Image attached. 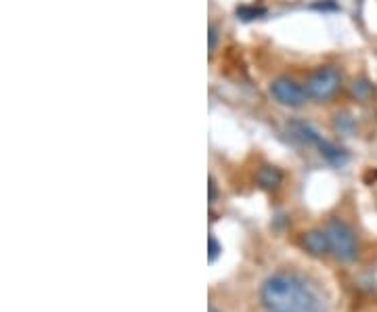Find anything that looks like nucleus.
<instances>
[{"label":"nucleus","mask_w":377,"mask_h":312,"mask_svg":"<svg viewBox=\"0 0 377 312\" xmlns=\"http://www.w3.org/2000/svg\"><path fill=\"white\" fill-rule=\"evenodd\" d=\"M256 181H258V185L264 187V189H272V187L281 185L283 174H281V170L275 168V166H262V168L258 170V174H256Z\"/></svg>","instance_id":"obj_7"},{"label":"nucleus","mask_w":377,"mask_h":312,"mask_svg":"<svg viewBox=\"0 0 377 312\" xmlns=\"http://www.w3.org/2000/svg\"><path fill=\"white\" fill-rule=\"evenodd\" d=\"M260 296L270 312H323V298L319 291L296 273L268 276Z\"/></svg>","instance_id":"obj_1"},{"label":"nucleus","mask_w":377,"mask_h":312,"mask_svg":"<svg viewBox=\"0 0 377 312\" xmlns=\"http://www.w3.org/2000/svg\"><path fill=\"white\" fill-rule=\"evenodd\" d=\"M325 231H327V237H329L331 254L338 260L350 262V260L356 258V254H359V241H356V235H354L350 225H346L339 218H334V220H329V225L325 227Z\"/></svg>","instance_id":"obj_3"},{"label":"nucleus","mask_w":377,"mask_h":312,"mask_svg":"<svg viewBox=\"0 0 377 312\" xmlns=\"http://www.w3.org/2000/svg\"><path fill=\"white\" fill-rule=\"evenodd\" d=\"M302 245L306 247L308 254L323 258L327 254H331V245H329V237L325 229H312L302 235Z\"/></svg>","instance_id":"obj_5"},{"label":"nucleus","mask_w":377,"mask_h":312,"mask_svg":"<svg viewBox=\"0 0 377 312\" xmlns=\"http://www.w3.org/2000/svg\"><path fill=\"white\" fill-rule=\"evenodd\" d=\"M306 92L317 103H329L344 88V72L339 65H321L306 78Z\"/></svg>","instance_id":"obj_2"},{"label":"nucleus","mask_w":377,"mask_h":312,"mask_svg":"<svg viewBox=\"0 0 377 312\" xmlns=\"http://www.w3.org/2000/svg\"><path fill=\"white\" fill-rule=\"evenodd\" d=\"M268 95L272 97L275 103L290 107V109H298L304 107L310 97L306 92V86L300 84L298 80L290 78V76H279L268 84Z\"/></svg>","instance_id":"obj_4"},{"label":"nucleus","mask_w":377,"mask_h":312,"mask_svg":"<svg viewBox=\"0 0 377 312\" xmlns=\"http://www.w3.org/2000/svg\"><path fill=\"white\" fill-rule=\"evenodd\" d=\"M221 252H223V247L218 245L216 237H212V235H210V256H208V258H210V262H214V260L218 258V254H221Z\"/></svg>","instance_id":"obj_8"},{"label":"nucleus","mask_w":377,"mask_h":312,"mask_svg":"<svg viewBox=\"0 0 377 312\" xmlns=\"http://www.w3.org/2000/svg\"><path fill=\"white\" fill-rule=\"evenodd\" d=\"M376 95V86L373 82L367 78H356L350 84V97L356 101V103H369Z\"/></svg>","instance_id":"obj_6"},{"label":"nucleus","mask_w":377,"mask_h":312,"mask_svg":"<svg viewBox=\"0 0 377 312\" xmlns=\"http://www.w3.org/2000/svg\"><path fill=\"white\" fill-rule=\"evenodd\" d=\"M208 312H218V311H216V308H214V306H210V311H208Z\"/></svg>","instance_id":"obj_10"},{"label":"nucleus","mask_w":377,"mask_h":312,"mask_svg":"<svg viewBox=\"0 0 377 312\" xmlns=\"http://www.w3.org/2000/svg\"><path fill=\"white\" fill-rule=\"evenodd\" d=\"M210 48H212V50L216 48V28H214V26L210 28Z\"/></svg>","instance_id":"obj_9"}]
</instances>
